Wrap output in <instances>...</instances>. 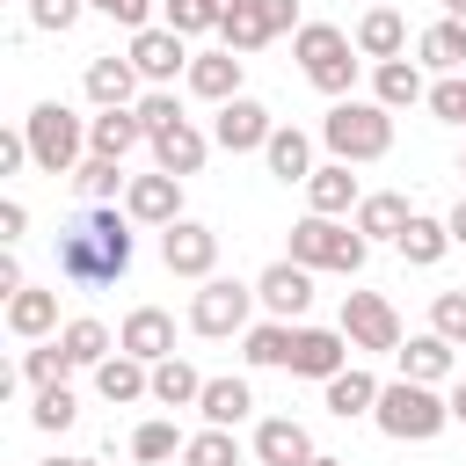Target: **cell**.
Returning <instances> with one entry per match:
<instances>
[{"label": "cell", "mask_w": 466, "mask_h": 466, "mask_svg": "<svg viewBox=\"0 0 466 466\" xmlns=\"http://www.w3.org/2000/svg\"><path fill=\"white\" fill-rule=\"evenodd\" d=\"M73 415H80L73 386H44V393H36V408H29V422H36V430H66Z\"/></svg>", "instance_id": "7bdbcfd3"}, {"label": "cell", "mask_w": 466, "mask_h": 466, "mask_svg": "<svg viewBox=\"0 0 466 466\" xmlns=\"http://www.w3.org/2000/svg\"><path fill=\"white\" fill-rule=\"evenodd\" d=\"M22 226H29V204H22V197H7V204H0V240L15 248V240H22Z\"/></svg>", "instance_id": "681fc988"}, {"label": "cell", "mask_w": 466, "mask_h": 466, "mask_svg": "<svg viewBox=\"0 0 466 466\" xmlns=\"http://www.w3.org/2000/svg\"><path fill=\"white\" fill-rule=\"evenodd\" d=\"M80 7H87V0H29V22H36L44 36H66V29L80 22Z\"/></svg>", "instance_id": "bcb514c9"}, {"label": "cell", "mask_w": 466, "mask_h": 466, "mask_svg": "<svg viewBox=\"0 0 466 466\" xmlns=\"http://www.w3.org/2000/svg\"><path fill=\"white\" fill-rule=\"evenodd\" d=\"M22 138H29V160H36L44 175H73V167L87 160V124H80L66 102H36V109L22 116Z\"/></svg>", "instance_id": "8992f818"}, {"label": "cell", "mask_w": 466, "mask_h": 466, "mask_svg": "<svg viewBox=\"0 0 466 466\" xmlns=\"http://www.w3.org/2000/svg\"><path fill=\"white\" fill-rule=\"evenodd\" d=\"M95 393L109 400V408H131V400H146L153 393V364H138V357H109V364H95Z\"/></svg>", "instance_id": "603a6c76"}, {"label": "cell", "mask_w": 466, "mask_h": 466, "mask_svg": "<svg viewBox=\"0 0 466 466\" xmlns=\"http://www.w3.org/2000/svg\"><path fill=\"white\" fill-rule=\"evenodd\" d=\"M7 328H15L22 342H44V335L58 328V291H36V284L15 291V299H7Z\"/></svg>", "instance_id": "f1b7e54d"}, {"label": "cell", "mask_w": 466, "mask_h": 466, "mask_svg": "<svg viewBox=\"0 0 466 466\" xmlns=\"http://www.w3.org/2000/svg\"><path fill=\"white\" fill-rule=\"evenodd\" d=\"M371 422L393 437V444H430L444 422H451V400L437 393V386H415V379H393L386 393H379V408H371Z\"/></svg>", "instance_id": "3957f363"}, {"label": "cell", "mask_w": 466, "mask_h": 466, "mask_svg": "<svg viewBox=\"0 0 466 466\" xmlns=\"http://www.w3.org/2000/svg\"><path fill=\"white\" fill-rule=\"evenodd\" d=\"M255 299L269 306V320H299V313L313 306V269H299V262L284 255V262H269V269L255 277Z\"/></svg>", "instance_id": "5bb4252c"}, {"label": "cell", "mask_w": 466, "mask_h": 466, "mask_svg": "<svg viewBox=\"0 0 466 466\" xmlns=\"http://www.w3.org/2000/svg\"><path fill=\"white\" fill-rule=\"evenodd\" d=\"M58 350L73 357V371H95V364H109V357H116L102 320H66V328H58Z\"/></svg>", "instance_id": "1f68e13d"}, {"label": "cell", "mask_w": 466, "mask_h": 466, "mask_svg": "<svg viewBox=\"0 0 466 466\" xmlns=\"http://www.w3.org/2000/svg\"><path fill=\"white\" fill-rule=\"evenodd\" d=\"M255 459H262V466H313L320 451H313L306 422H291V415H269V422H255Z\"/></svg>", "instance_id": "2e32d148"}, {"label": "cell", "mask_w": 466, "mask_h": 466, "mask_svg": "<svg viewBox=\"0 0 466 466\" xmlns=\"http://www.w3.org/2000/svg\"><path fill=\"white\" fill-rule=\"evenodd\" d=\"M393 357H400V379H415V386H444L451 364H459V350H451L444 335H408Z\"/></svg>", "instance_id": "ffe728a7"}, {"label": "cell", "mask_w": 466, "mask_h": 466, "mask_svg": "<svg viewBox=\"0 0 466 466\" xmlns=\"http://www.w3.org/2000/svg\"><path fill=\"white\" fill-rule=\"evenodd\" d=\"M430 116H437V124H466V73H444V80L430 87Z\"/></svg>", "instance_id": "ee69618b"}, {"label": "cell", "mask_w": 466, "mask_h": 466, "mask_svg": "<svg viewBox=\"0 0 466 466\" xmlns=\"http://www.w3.org/2000/svg\"><path fill=\"white\" fill-rule=\"evenodd\" d=\"M430 335H444L451 350H466V291H437L430 299Z\"/></svg>", "instance_id": "b9f144b4"}, {"label": "cell", "mask_w": 466, "mask_h": 466, "mask_svg": "<svg viewBox=\"0 0 466 466\" xmlns=\"http://www.w3.org/2000/svg\"><path fill=\"white\" fill-rule=\"evenodd\" d=\"M451 422H466V379L451 386Z\"/></svg>", "instance_id": "db71d44e"}, {"label": "cell", "mask_w": 466, "mask_h": 466, "mask_svg": "<svg viewBox=\"0 0 466 466\" xmlns=\"http://www.w3.org/2000/svg\"><path fill=\"white\" fill-rule=\"evenodd\" d=\"M444 226H451V248H466V197L451 204V218H444Z\"/></svg>", "instance_id": "f5cc1de1"}, {"label": "cell", "mask_w": 466, "mask_h": 466, "mask_svg": "<svg viewBox=\"0 0 466 466\" xmlns=\"http://www.w3.org/2000/svg\"><path fill=\"white\" fill-rule=\"evenodd\" d=\"M291 335H299L291 320H262V328H248V335H240V357H248V364H262V371H269V364H291Z\"/></svg>", "instance_id": "74e56055"}, {"label": "cell", "mask_w": 466, "mask_h": 466, "mask_svg": "<svg viewBox=\"0 0 466 466\" xmlns=\"http://www.w3.org/2000/svg\"><path fill=\"white\" fill-rule=\"evenodd\" d=\"M124 58L138 66V80H146V87H175V73H189V58H197V51H189V36H175L167 22H153V29H138V36H131V51H124Z\"/></svg>", "instance_id": "9c48e42d"}, {"label": "cell", "mask_w": 466, "mask_h": 466, "mask_svg": "<svg viewBox=\"0 0 466 466\" xmlns=\"http://www.w3.org/2000/svg\"><path fill=\"white\" fill-rule=\"evenodd\" d=\"M415 51H422V66H437V73H459V66H466V22H451V15H444V22H430Z\"/></svg>", "instance_id": "d590c367"}, {"label": "cell", "mask_w": 466, "mask_h": 466, "mask_svg": "<svg viewBox=\"0 0 466 466\" xmlns=\"http://www.w3.org/2000/svg\"><path fill=\"white\" fill-rule=\"evenodd\" d=\"M182 466H240V444H233V430H197V437L182 444Z\"/></svg>", "instance_id": "60d3db41"}, {"label": "cell", "mask_w": 466, "mask_h": 466, "mask_svg": "<svg viewBox=\"0 0 466 466\" xmlns=\"http://www.w3.org/2000/svg\"><path fill=\"white\" fill-rule=\"evenodd\" d=\"M153 400H160V408H197V400H204V379H197V364H182V357H160V364H153Z\"/></svg>", "instance_id": "d6a6232c"}, {"label": "cell", "mask_w": 466, "mask_h": 466, "mask_svg": "<svg viewBox=\"0 0 466 466\" xmlns=\"http://www.w3.org/2000/svg\"><path fill=\"white\" fill-rule=\"evenodd\" d=\"M15 167H29V138H22V131L0 138V175H15Z\"/></svg>", "instance_id": "f907efd6"}, {"label": "cell", "mask_w": 466, "mask_h": 466, "mask_svg": "<svg viewBox=\"0 0 466 466\" xmlns=\"http://www.w3.org/2000/svg\"><path fill=\"white\" fill-rule=\"evenodd\" d=\"M138 138H146L138 109H102V116H87V153H102V160H124Z\"/></svg>", "instance_id": "d4e9b609"}, {"label": "cell", "mask_w": 466, "mask_h": 466, "mask_svg": "<svg viewBox=\"0 0 466 466\" xmlns=\"http://www.w3.org/2000/svg\"><path fill=\"white\" fill-rule=\"evenodd\" d=\"M58 277L80 291H102L116 277H131V211L87 204L58 226Z\"/></svg>", "instance_id": "6da1fadb"}, {"label": "cell", "mask_w": 466, "mask_h": 466, "mask_svg": "<svg viewBox=\"0 0 466 466\" xmlns=\"http://www.w3.org/2000/svg\"><path fill=\"white\" fill-rule=\"evenodd\" d=\"M124 211H131V226H175L182 218V175H131V189H124Z\"/></svg>", "instance_id": "7c38bea8"}, {"label": "cell", "mask_w": 466, "mask_h": 466, "mask_svg": "<svg viewBox=\"0 0 466 466\" xmlns=\"http://www.w3.org/2000/svg\"><path fill=\"white\" fill-rule=\"evenodd\" d=\"M393 248L408 255V269H437V262H444V248H451V226H444V218H422V211H415V226H408V233H400Z\"/></svg>", "instance_id": "4dcf8cb0"}, {"label": "cell", "mask_w": 466, "mask_h": 466, "mask_svg": "<svg viewBox=\"0 0 466 466\" xmlns=\"http://www.w3.org/2000/svg\"><path fill=\"white\" fill-rule=\"evenodd\" d=\"M233 7H240V0H160V22H167L175 36H204V29H218Z\"/></svg>", "instance_id": "836d02e7"}, {"label": "cell", "mask_w": 466, "mask_h": 466, "mask_svg": "<svg viewBox=\"0 0 466 466\" xmlns=\"http://www.w3.org/2000/svg\"><path fill=\"white\" fill-rule=\"evenodd\" d=\"M182 444H189V437H182L167 415H153V422L131 430V459H138V466H167V459H182Z\"/></svg>", "instance_id": "e575fe53"}, {"label": "cell", "mask_w": 466, "mask_h": 466, "mask_svg": "<svg viewBox=\"0 0 466 466\" xmlns=\"http://www.w3.org/2000/svg\"><path fill=\"white\" fill-rule=\"evenodd\" d=\"M459 175H466V160H459Z\"/></svg>", "instance_id": "680465c9"}, {"label": "cell", "mask_w": 466, "mask_h": 466, "mask_svg": "<svg viewBox=\"0 0 466 466\" xmlns=\"http://www.w3.org/2000/svg\"><path fill=\"white\" fill-rule=\"evenodd\" d=\"M306 204H313L320 218H342V211H357V204H364V189H357L350 160H328V167H313V182H306Z\"/></svg>", "instance_id": "44dd1931"}, {"label": "cell", "mask_w": 466, "mask_h": 466, "mask_svg": "<svg viewBox=\"0 0 466 466\" xmlns=\"http://www.w3.org/2000/svg\"><path fill=\"white\" fill-rule=\"evenodd\" d=\"M364 255H371V240H364L357 226H342V218L306 211V218L291 226V262H299V269H335V277H357V269H364Z\"/></svg>", "instance_id": "277c9868"}, {"label": "cell", "mask_w": 466, "mask_h": 466, "mask_svg": "<svg viewBox=\"0 0 466 466\" xmlns=\"http://www.w3.org/2000/svg\"><path fill=\"white\" fill-rule=\"evenodd\" d=\"M248 313H255V284H233V277H204L197 299H189V328L226 342V335H248Z\"/></svg>", "instance_id": "52a82bcc"}, {"label": "cell", "mask_w": 466, "mask_h": 466, "mask_svg": "<svg viewBox=\"0 0 466 466\" xmlns=\"http://www.w3.org/2000/svg\"><path fill=\"white\" fill-rule=\"evenodd\" d=\"M51 466H95V459H51Z\"/></svg>", "instance_id": "9f6ffc18"}, {"label": "cell", "mask_w": 466, "mask_h": 466, "mask_svg": "<svg viewBox=\"0 0 466 466\" xmlns=\"http://www.w3.org/2000/svg\"><path fill=\"white\" fill-rule=\"evenodd\" d=\"M73 189H80V204H109V197H116V189H131V182H124V160L87 153V160L73 167Z\"/></svg>", "instance_id": "8d00e7d4"}, {"label": "cell", "mask_w": 466, "mask_h": 466, "mask_svg": "<svg viewBox=\"0 0 466 466\" xmlns=\"http://www.w3.org/2000/svg\"><path fill=\"white\" fill-rule=\"evenodd\" d=\"M218 44H226L233 58H248V51H262V44H269V29H262V7H255V0H240V7H233V15L218 22Z\"/></svg>", "instance_id": "f35d334b"}, {"label": "cell", "mask_w": 466, "mask_h": 466, "mask_svg": "<svg viewBox=\"0 0 466 466\" xmlns=\"http://www.w3.org/2000/svg\"><path fill=\"white\" fill-rule=\"evenodd\" d=\"M342 335H350V350H400L408 342L386 291H350L342 299Z\"/></svg>", "instance_id": "ba28073f"}, {"label": "cell", "mask_w": 466, "mask_h": 466, "mask_svg": "<svg viewBox=\"0 0 466 466\" xmlns=\"http://www.w3.org/2000/svg\"><path fill=\"white\" fill-rule=\"evenodd\" d=\"M138 124H146V138H160L167 124H182V102L167 87H153V95H138Z\"/></svg>", "instance_id": "f6af8a7d"}, {"label": "cell", "mask_w": 466, "mask_h": 466, "mask_svg": "<svg viewBox=\"0 0 466 466\" xmlns=\"http://www.w3.org/2000/svg\"><path fill=\"white\" fill-rule=\"evenodd\" d=\"M116 350L138 357V364H160V357H175V320L160 306H131L124 328H116Z\"/></svg>", "instance_id": "9a60e30c"}, {"label": "cell", "mask_w": 466, "mask_h": 466, "mask_svg": "<svg viewBox=\"0 0 466 466\" xmlns=\"http://www.w3.org/2000/svg\"><path fill=\"white\" fill-rule=\"evenodd\" d=\"M66 371H73V357L58 350V335H51V342H36V350L22 357V379H29L36 393H44V386H66Z\"/></svg>", "instance_id": "ab89813d"}, {"label": "cell", "mask_w": 466, "mask_h": 466, "mask_svg": "<svg viewBox=\"0 0 466 466\" xmlns=\"http://www.w3.org/2000/svg\"><path fill=\"white\" fill-rule=\"evenodd\" d=\"M284 371H299V379H335V371H350V335L342 328H299L291 335V364Z\"/></svg>", "instance_id": "4fadbf2b"}, {"label": "cell", "mask_w": 466, "mask_h": 466, "mask_svg": "<svg viewBox=\"0 0 466 466\" xmlns=\"http://www.w3.org/2000/svg\"><path fill=\"white\" fill-rule=\"evenodd\" d=\"M262 160H269V175H277V182H313V138H306V131H291V124H277V131H269Z\"/></svg>", "instance_id": "484cf974"}, {"label": "cell", "mask_w": 466, "mask_h": 466, "mask_svg": "<svg viewBox=\"0 0 466 466\" xmlns=\"http://www.w3.org/2000/svg\"><path fill=\"white\" fill-rule=\"evenodd\" d=\"M269 109L255 102V95H233V102H218V116H211V146H226V153H262L269 146Z\"/></svg>", "instance_id": "8fae6325"}, {"label": "cell", "mask_w": 466, "mask_h": 466, "mask_svg": "<svg viewBox=\"0 0 466 466\" xmlns=\"http://www.w3.org/2000/svg\"><path fill=\"white\" fill-rule=\"evenodd\" d=\"M357 51L364 58H400L408 51V22H400V7H364V22H357Z\"/></svg>", "instance_id": "cb8c5ba5"}, {"label": "cell", "mask_w": 466, "mask_h": 466, "mask_svg": "<svg viewBox=\"0 0 466 466\" xmlns=\"http://www.w3.org/2000/svg\"><path fill=\"white\" fill-rule=\"evenodd\" d=\"M357 36H342L335 22H306L299 36H291V58H299V73L320 87V95H335V102H350V80H357Z\"/></svg>", "instance_id": "5b68a950"}, {"label": "cell", "mask_w": 466, "mask_h": 466, "mask_svg": "<svg viewBox=\"0 0 466 466\" xmlns=\"http://www.w3.org/2000/svg\"><path fill=\"white\" fill-rule=\"evenodd\" d=\"M444 15H451V22H466V0H444Z\"/></svg>", "instance_id": "11a10c76"}, {"label": "cell", "mask_w": 466, "mask_h": 466, "mask_svg": "<svg viewBox=\"0 0 466 466\" xmlns=\"http://www.w3.org/2000/svg\"><path fill=\"white\" fill-rule=\"evenodd\" d=\"M255 7H262V29H269V36H284V29L299 36V29H306V22H299V0H255Z\"/></svg>", "instance_id": "c3c4849f"}, {"label": "cell", "mask_w": 466, "mask_h": 466, "mask_svg": "<svg viewBox=\"0 0 466 466\" xmlns=\"http://www.w3.org/2000/svg\"><path fill=\"white\" fill-rule=\"evenodd\" d=\"M313 466H350V459H328V451H320V459H313Z\"/></svg>", "instance_id": "6f0895ef"}, {"label": "cell", "mask_w": 466, "mask_h": 466, "mask_svg": "<svg viewBox=\"0 0 466 466\" xmlns=\"http://www.w3.org/2000/svg\"><path fill=\"white\" fill-rule=\"evenodd\" d=\"M0 291H7V299H15V291H29V284H22V262H15V255H0Z\"/></svg>", "instance_id": "816d5d0a"}, {"label": "cell", "mask_w": 466, "mask_h": 466, "mask_svg": "<svg viewBox=\"0 0 466 466\" xmlns=\"http://www.w3.org/2000/svg\"><path fill=\"white\" fill-rule=\"evenodd\" d=\"M87 7H95V15H109V22H124L131 36H138V29H153V0H87Z\"/></svg>", "instance_id": "7dc6e473"}, {"label": "cell", "mask_w": 466, "mask_h": 466, "mask_svg": "<svg viewBox=\"0 0 466 466\" xmlns=\"http://www.w3.org/2000/svg\"><path fill=\"white\" fill-rule=\"evenodd\" d=\"M131 95H138V66H131V58H116V51L87 58V102H95V109H138Z\"/></svg>", "instance_id": "e0dca14e"}, {"label": "cell", "mask_w": 466, "mask_h": 466, "mask_svg": "<svg viewBox=\"0 0 466 466\" xmlns=\"http://www.w3.org/2000/svg\"><path fill=\"white\" fill-rule=\"evenodd\" d=\"M364 240H400L408 226H415V211H408V197L400 189H371L364 204H357V218H350Z\"/></svg>", "instance_id": "7402d4cb"}, {"label": "cell", "mask_w": 466, "mask_h": 466, "mask_svg": "<svg viewBox=\"0 0 466 466\" xmlns=\"http://www.w3.org/2000/svg\"><path fill=\"white\" fill-rule=\"evenodd\" d=\"M320 138H328V153L350 160V167H357V160H386V153H393V109L350 95V102H335V109L320 116Z\"/></svg>", "instance_id": "7a4b0ae2"}, {"label": "cell", "mask_w": 466, "mask_h": 466, "mask_svg": "<svg viewBox=\"0 0 466 466\" xmlns=\"http://www.w3.org/2000/svg\"><path fill=\"white\" fill-rule=\"evenodd\" d=\"M248 408H255L248 379H204V400H197L204 430H233V422H248Z\"/></svg>", "instance_id": "4316f807"}, {"label": "cell", "mask_w": 466, "mask_h": 466, "mask_svg": "<svg viewBox=\"0 0 466 466\" xmlns=\"http://www.w3.org/2000/svg\"><path fill=\"white\" fill-rule=\"evenodd\" d=\"M146 146H153V167H160V175H197V167H204V153H211V138H204L189 116H182V124H167V131H160V138H146Z\"/></svg>", "instance_id": "d6986e66"}, {"label": "cell", "mask_w": 466, "mask_h": 466, "mask_svg": "<svg viewBox=\"0 0 466 466\" xmlns=\"http://www.w3.org/2000/svg\"><path fill=\"white\" fill-rule=\"evenodd\" d=\"M371 7H379V0H371Z\"/></svg>", "instance_id": "91938a15"}, {"label": "cell", "mask_w": 466, "mask_h": 466, "mask_svg": "<svg viewBox=\"0 0 466 466\" xmlns=\"http://www.w3.org/2000/svg\"><path fill=\"white\" fill-rule=\"evenodd\" d=\"M320 393H328V415H342V422H350V415H371L386 386H379L371 371H357V364H350V371H335V379H328Z\"/></svg>", "instance_id": "f546056e"}, {"label": "cell", "mask_w": 466, "mask_h": 466, "mask_svg": "<svg viewBox=\"0 0 466 466\" xmlns=\"http://www.w3.org/2000/svg\"><path fill=\"white\" fill-rule=\"evenodd\" d=\"M160 262H167L175 277H197V284H204V277L218 269V233H211L204 218H175V226L160 233Z\"/></svg>", "instance_id": "30bf717a"}, {"label": "cell", "mask_w": 466, "mask_h": 466, "mask_svg": "<svg viewBox=\"0 0 466 466\" xmlns=\"http://www.w3.org/2000/svg\"><path fill=\"white\" fill-rule=\"evenodd\" d=\"M240 66H248V58H233V51L218 44V51H197L182 80H189V95H204V102H233V95H240Z\"/></svg>", "instance_id": "ac0fdd59"}, {"label": "cell", "mask_w": 466, "mask_h": 466, "mask_svg": "<svg viewBox=\"0 0 466 466\" xmlns=\"http://www.w3.org/2000/svg\"><path fill=\"white\" fill-rule=\"evenodd\" d=\"M371 102H386V109L430 102V87H422V66H415V58H386V66L371 73Z\"/></svg>", "instance_id": "83f0119b"}]
</instances>
